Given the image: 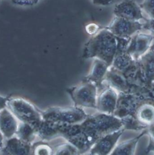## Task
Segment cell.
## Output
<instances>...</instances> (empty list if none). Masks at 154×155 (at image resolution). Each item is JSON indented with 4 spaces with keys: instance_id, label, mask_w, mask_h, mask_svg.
Wrapping results in <instances>:
<instances>
[{
    "instance_id": "6da1fadb",
    "label": "cell",
    "mask_w": 154,
    "mask_h": 155,
    "mask_svg": "<svg viewBox=\"0 0 154 155\" xmlns=\"http://www.w3.org/2000/svg\"><path fill=\"white\" fill-rule=\"evenodd\" d=\"M120 119L113 115L99 113L89 115L81 124L75 135L81 147L88 151L100 138L112 132L123 129Z\"/></svg>"
},
{
    "instance_id": "7a4b0ae2",
    "label": "cell",
    "mask_w": 154,
    "mask_h": 155,
    "mask_svg": "<svg viewBox=\"0 0 154 155\" xmlns=\"http://www.w3.org/2000/svg\"><path fill=\"white\" fill-rule=\"evenodd\" d=\"M117 38L105 28L92 36L85 44L82 58L98 59L111 65L117 51Z\"/></svg>"
},
{
    "instance_id": "3957f363",
    "label": "cell",
    "mask_w": 154,
    "mask_h": 155,
    "mask_svg": "<svg viewBox=\"0 0 154 155\" xmlns=\"http://www.w3.org/2000/svg\"><path fill=\"white\" fill-rule=\"evenodd\" d=\"M7 107L19 122L28 124L36 129L43 121L42 112L25 98L20 97L8 98Z\"/></svg>"
},
{
    "instance_id": "277c9868",
    "label": "cell",
    "mask_w": 154,
    "mask_h": 155,
    "mask_svg": "<svg viewBox=\"0 0 154 155\" xmlns=\"http://www.w3.org/2000/svg\"><path fill=\"white\" fill-rule=\"evenodd\" d=\"M41 112L44 121L66 124H81L88 116L82 108L76 106L51 107Z\"/></svg>"
},
{
    "instance_id": "5b68a950",
    "label": "cell",
    "mask_w": 154,
    "mask_h": 155,
    "mask_svg": "<svg viewBox=\"0 0 154 155\" xmlns=\"http://www.w3.org/2000/svg\"><path fill=\"white\" fill-rule=\"evenodd\" d=\"M75 106L78 107H96L98 87L93 83L83 80L76 86L67 89Z\"/></svg>"
},
{
    "instance_id": "8992f818",
    "label": "cell",
    "mask_w": 154,
    "mask_h": 155,
    "mask_svg": "<svg viewBox=\"0 0 154 155\" xmlns=\"http://www.w3.org/2000/svg\"><path fill=\"white\" fill-rule=\"evenodd\" d=\"M144 24L140 21H130L116 16L105 28L116 37L130 38L142 30Z\"/></svg>"
},
{
    "instance_id": "52a82bcc",
    "label": "cell",
    "mask_w": 154,
    "mask_h": 155,
    "mask_svg": "<svg viewBox=\"0 0 154 155\" xmlns=\"http://www.w3.org/2000/svg\"><path fill=\"white\" fill-rule=\"evenodd\" d=\"M98 92L96 107L100 113L113 115L117 104L119 93L113 87L106 84Z\"/></svg>"
},
{
    "instance_id": "ba28073f",
    "label": "cell",
    "mask_w": 154,
    "mask_h": 155,
    "mask_svg": "<svg viewBox=\"0 0 154 155\" xmlns=\"http://www.w3.org/2000/svg\"><path fill=\"white\" fill-rule=\"evenodd\" d=\"M125 129L119 130L109 133L100 138L88 151V155H109L117 144L120 137L125 132Z\"/></svg>"
},
{
    "instance_id": "9c48e42d",
    "label": "cell",
    "mask_w": 154,
    "mask_h": 155,
    "mask_svg": "<svg viewBox=\"0 0 154 155\" xmlns=\"http://www.w3.org/2000/svg\"><path fill=\"white\" fill-rule=\"evenodd\" d=\"M154 39V36L151 34L144 33L135 34L130 39L127 53L137 61L149 49Z\"/></svg>"
},
{
    "instance_id": "30bf717a",
    "label": "cell",
    "mask_w": 154,
    "mask_h": 155,
    "mask_svg": "<svg viewBox=\"0 0 154 155\" xmlns=\"http://www.w3.org/2000/svg\"><path fill=\"white\" fill-rule=\"evenodd\" d=\"M137 62L141 80L149 88L154 83V43Z\"/></svg>"
},
{
    "instance_id": "8fae6325",
    "label": "cell",
    "mask_w": 154,
    "mask_h": 155,
    "mask_svg": "<svg viewBox=\"0 0 154 155\" xmlns=\"http://www.w3.org/2000/svg\"><path fill=\"white\" fill-rule=\"evenodd\" d=\"M113 12L115 16L130 21L145 19L140 5L135 0H123L115 5Z\"/></svg>"
},
{
    "instance_id": "7c38bea8",
    "label": "cell",
    "mask_w": 154,
    "mask_h": 155,
    "mask_svg": "<svg viewBox=\"0 0 154 155\" xmlns=\"http://www.w3.org/2000/svg\"><path fill=\"white\" fill-rule=\"evenodd\" d=\"M104 82L116 89L119 93L131 92V87L125 75L110 66Z\"/></svg>"
},
{
    "instance_id": "4fadbf2b",
    "label": "cell",
    "mask_w": 154,
    "mask_h": 155,
    "mask_svg": "<svg viewBox=\"0 0 154 155\" xmlns=\"http://www.w3.org/2000/svg\"><path fill=\"white\" fill-rule=\"evenodd\" d=\"M19 123L17 118L7 107L0 111V131L6 139L16 136Z\"/></svg>"
},
{
    "instance_id": "5bb4252c",
    "label": "cell",
    "mask_w": 154,
    "mask_h": 155,
    "mask_svg": "<svg viewBox=\"0 0 154 155\" xmlns=\"http://www.w3.org/2000/svg\"><path fill=\"white\" fill-rule=\"evenodd\" d=\"M113 68L127 76L138 69L137 62L127 53V51L116 52L113 63Z\"/></svg>"
},
{
    "instance_id": "9a60e30c",
    "label": "cell",
    "mask_w": 154,
    "mask_h": 155,
    "mask_svg": "<svg viewBox=\"0 0 154 155\" xmlns=\"http://www.w3.org/2000/svg\"><path fill=\"white\" fill-rule=\"evenodd\" d=\"M32 144L16 136L8 139L1 151L2 155H31Z\"/></svg>"
},
{
    "instance_id": "2e32d148",
    "label": "cell",
    "mask_w": 154,
    "mask_h": 155,
    "mask_svg": "<svg viewBox=\"0 0 154 155\" xmlns=\"http://www.w3.org/2000/svg\"><path fill=\"white\" fill-rule=\"evenodd\" d=\"M109 67L106 62L98 59H94L90 71L84 80L93 83L98 86V89H101Z\"/></svg>"
},
{
    "instance_id": "e0dca14e",
    "label": "cell",
    "mask_w": 154,
    "mask_h": 155,
    "mask_svg": "<svg viewBox=\"0 0 154 155\" xmlns=\"http://www.w3.org/2000/svg\"><path fill=\"white\" fill-rule=\"evenodd\" d=\"M63 124L43 120L36 129L37 135L42 141L47 142L61 137Z\"/></svg>"
},
{
    "instance_id": "ac0fdd59",
    "label": "cell",
    "mask_w": 154,
    "mask_h": 155,
    "mask_svg": "<svg viewBox=\"0 0 154 155\" xmlns=\"http://www.w3.org/2000/svg\"><path fill=\"white\" fill-rule=\"evenodd\" d=\"M147 134L146 129L136 137L117 144L109 155H135L137 145L141 138Z\"/></svg>"
},
{
    "instance_id": "d6986e66",
    "label": "cell",
    "mask_w": 154,
    "mask_h": 155,
    "mask_svg": "<svg viewBox=\"0 0 154 155\" xmlns=\"http://www.w3.org/2000/svg\"><path fill=\"white\" fill-rule=\"evenodd\" d=\"M134 117L141 125L148 128L154 123V103L143 101L137 107Z\"/></svg>"
},
{
    "instance_id": "ffe728a7",
    "label": "cell",
    "mask_w": 154,
    "mask_h": 155,
    "mask_svg": "<svg viewBox=\"0 0 154 155\" xmlns=\"http://www.w3.org/2000/svg\"><path fill=\"white\" fill-rule=\"evenodd\" d=\"M16 137L26 143L33 144L37 135L34 127L28 124L19 122Z\"/></svg>"
},
{
    "instance_id": "44dd1931",
    "label": "cell",
    "mask_w": 154,
    "mask_h": 155,
    "mask_svg": "<svg viewBox=\"0 0 154 155\" xmlns=\"http://www.w3.org/2000/svg\"><path fill=\"white\" fill-rule=\"evenodd\" d=\"M31 155H54V150L47 141H41L32 144Z\"/></svg>"
},
{
    "instance_id": "7402d4cb",
    "label": "cell",
    "mask_w": 154,
    "mask_h": 155,
    "mask_svg": "<svg viewBox=\"0 0 154 155\" xmlns=\"http://www.w3.org/2000/svg\"><path fill=\"white\" fill-rule=\"evenodd\" d=\"M54 155H81L77 148L67 142L58 146L55 151Z\"/></svg>"
},
{
    "instance_id": "603a6c76",
    "label": "cell",
    "mask_w": 154,
    "mask_h": 155,
    "mask_svg": "<svg viewBox=\"0 0 154 155\" xmlns=\"http://www.w3.org/2000/svg\"><path fill=\"white\" fill-rule=\"evenodd\" d=\"M140 6L148 14L150 19H154V0H144Z\"/></svg>"
},
{
    "instance_id": "cb8c5ba5",
    "label": "cell",
    "mask_w": 154,
    "mask_h": 155,
    "mask_svg": "<svg viewBox=\"0 0 154 155\" xmlns=\"http://www.w3.org/2000/svg\"><path fill=\"white\" fill-rule=\"evenodd\" d=\"M147 134L149 136V141L146 149V153H154V123L149 126L147 129Z\"/></svg>"
},
{
    "instance_id": "d4e9b609",
    "label": "cell",
    "mask_w": 154,
    "mask_h": 155,
    "mask_svg": "<svg viewBox=\"0 0 154 155\" xmlns=\"http://www.w3.org/2000/svg\"><path fill=\"white\" fill-rule=\"evenodd\" d=\"M40 0H11L12 2L19 5H31L37 4Z\"/></svg>"
},
{
    "instance_id": "484cf974",
    "label": "cell",
    "mask_w": 154,
    "mask_h": 155,
    "mask_svg": "<svg viewBox=\"0 0 154 155\" xmlns=\"http://www.w3.org/2000/svg\"><path fill=\"white\" fill-rule=\"evenodd\" d=\"M92 2L95 5L107 6L111 5L113 3V0H92Z\"/></svg>"
},
{
    "instance_id": "4316f807",
    "label": "cell",
    "mask_w": 154,
    "mask_h": 155,
    "mask_svg": "<svg viewBox=\"0 0 154 155\" xmlns=\"http://www.w3.org/2000/svg\"><path fill=\"white\" fill-rule=\"evenodd\" d=\"M146 29L150 30L154 32V19H148L146 22L144 24V27Z\"/></svg>"
},
{
    "instance_id": "83f0119b",
    "label": "cell",
    "mask_w": 154,
    "mask_h": 155,
    "mask_svg": "<svg viewBox=\"0 0 154 155\" xmlns=\"http://www.w3.org/2000/svg\"><path fill=\"white\" fill-rule=\"evenodd\" d=\"M7 98H8L7 97L0 95V111L2 110L3 109L7 107Z\"/></svg>"
},
{
    "instance_id": "f1b7e54d",
    "label": "cell",
    "mask_w": 154,
    "mask_h": 155,
    "mask_svg": "<svg viewBox=\"0 0 154 155\" xmlns=\"http://www.w3.org/2000/svg\"><path fill=\"white\" fill-rule=\"evenodd\" d=\"M4 137L0 131V152L2 150V149L4 146Z\"/></svg>"
},
{
    "instance_id": "f546056e",
    "label": "cell",
    "mask_w": 154,
    "mask_h": 155,
    "mask_svg": "<svg viewBox=\"0 0 154 155\" xmlns=\"http://www.w3.org/2000/svg\"><path fill=\"white\" fill-rule=\"evenodd\" d=\"M154 155V154H153V155Z\"/></svg>"
}]
</instances>
